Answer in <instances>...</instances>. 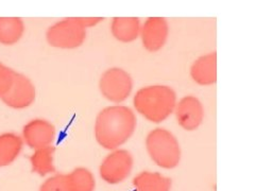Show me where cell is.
Instances as JSON below:
<instances>
[{"label":"cell","instance_id":"1","mask_svg":"<svg viewBox=\"0 0 255 191\" xmlns=\"http://www.w3.org/2000/svg\"><path fill=\"white\" fill-rule=\"evenodd\" d=\"M136 125V116L130 107L108 106L96 118L95 137L102 148L113 151L132 137Z\"/></svg>","mask_w":255,"mask_h":191},{"label":"cell","instance_id":"2","mask_svg":"<svg viewBox=\"0 0 255 191\" xmlns=\"http://www.w3.org/2000/svg\"><path fill=\"white\" fill-rule=\"evenodd\" d=\"M177 102V94L166 85L142 87L135 94L133 99L137 113L153 123L165 121L173 113Z\"/></svg>","mask_w":255,"mask_h":191},{"label":"cell","instance_id":"3","mask_svg":"<svg viewBox=\"0 0 255 191\" xmlns=\"http://www.w3.org/2000/svg\"><path fill=\"white\" fill-rule=\"evenodd\" d=\"M146 148L151 159L163 169H173L180 164V143L168 130L157 127L151 131L146 138Z\"/></svg>","mask_w":255,"mask_h":191},{"label":"cell","instance_id":"4","mask_svg":"<svg viewBox=\"0 0 255 191\" xmlns=\"http://www.w3.org/2000/svg\"><path fill=\"white\" fill-rule=\"evenodd\" d=\"M47 42L61 49H75L86 38V26L83 18H65L55 22L46 32Z\"/></svg>","mask_w":255,"mask_h":191},{"label":"cell","instance_id":"5","mask_svg":"<svg viewBox=\"0 0 255 191\" xmlns=\"http://www.w3.org/2000/svg\"><path fill=\"white\" fill-rule=\"evenodd\" d=\"M99 90L107 100L113 103H122L129 98L132 93L133 80L124 69L111 68L101 76Z\"/></svg>","mask_w":255,"mask_h":191},{"label":"cell","instance_id":"6","mask_svg":"<svg viewBox=\"0 0 255 191\" xmlns=\"http://www.w3.org/2000/svg\"><path fill=\"white\" fill-rule=\"evenodd\" d=\"M133 169V156L127 150L116 149L100 165L101 179L108 184L116 185L126 181Z\"/></svg>","mask_w":255,"mask_h":191},{"label":"cell","instance_id":"7","mask_svg":"<svg viewBox=\"0 0 255 191\" xmlns=\"http://www.w3.org/2000/svg\"><path fill=\"white\" fill-rule=\"evenodd\" d=\"M173 113L178 124L185 131L197 130L204 119L202 103L194 96H186L177 102Z\"/></svg>","mask_w":255,"mask_h":191},{"label":"cell","instance_id":"8","mask_svg":"<svg viewBox=\"0 0 255 191\" xmlns=\"http://www.w3.org/2000/svg\"><path fill=\"white\" fill-rule=\"evenodd\" d=\"M1 100L14 109L27 108L35 101V87L28 77L17 73L11 90Z\"/></svg>","mask_w":255,"mask_h":191},{"label":"cell","instance_id":"9","mask_svg":"<svg viewBox=\"0 0 255 191\" xmlns=\"http://www.w3.org/2000/svg\"><path fill=\"white\" fill-rule=\"evenodd\" d=\"M55 127L45 119H33L22 129V140L26 145L33 149L51 146L55 138Z\"/></svg>","mask_w":255,"mask_h":191},{"label":"cell","instance_id":"10","mask_svg":"<svg viewBox=\"0 0 255 191\" xmlns=\"http://www.w3.org/2000/svg\"><path fill=\"white\" fill-rule=\"evenodd\" d=\"M169 34L168 22L163 17H150L140 28L139 36L145 49L150 52L161 50Z\"/></svg>","mask_w":255,"mask_h":191},{"label":"cell","instance_id":"11","mask_svg":"<svg viewBox=\"0 0 255 191\" xmlns=\"http://www.w3.org/2000/svg\"><path fill=\"white\" fill-rule=\"evenodd\" d=\"M194 81L202 86L213 85L217 81V54L209 53L196 60L190 68Z\"/></svg>","mask_w":255,"mask_h":191},{"label":"cell","instance_id":"12","mask_svg":"<svg viewBox=\"0 0 255 191\" xmlns=\"http://www.w3.org/2000/svg\"><path fill=\"white\" fill-rule=\"evenodd\" d=\"M140 20L137 17H115L112 21L111 32L119 42L131 43L139 37Z\"/></svg>","mask_w":255,"mask_h":191},{"label":"cell","instance_id":"13","mask_svg":"<svg viewBox=\"0 0 255 191\" xmlns=\"http://www.w3.org/2000/svg\"><path fill=\"white\" fill-rule=\"evenodd\" d=\"M135 191H170L171 180L158 172L143 171L133 180Z\"/></svg>","mask_w":255,"mask_h":191},{"label":"cell","instance_id":"14","mask_svg":"<svg viewBox=\"0 0 255 191\" xmlns=\"http://www.w3.org/2000/svg\"><path fill=\"white\" fill-rule=\"evenodd\" d=\"M23 140L15 133L0 134V168L15 162L21 152Z\"/></svg>","mask_w":255,"mask_h":191},{"label":"cell","instance_id":"15","mask_svg":"<svg viewBox=\"0 0 255 191\" xmlns=\"http://www.w3.org/2000/svg\"><path fill=\"white\" fill-rule=\"evenodd\" d=\"M25 32V23L19 17H0V44L12 46L19 42Z\"/></svg>","mask_w":255,"mask_h":191},{"label":"cell","instance_id":"16","mask_svg":"<svg viewBox=\"0 0 255 191\" xmlns=\"http://www.w3.org/2000/svg\"><path fill=\"white\" fill-rule=\"evenodd\" d=\"M55 148L53 146H47L34 150L33 154L30 156V163L32 171L34 173L46 177L48 174L55 172L53 165V155Z\"/></svg>","mask_w":255,"mask_h":191},{"label":"cell","instance_id":"17","mask_svg":"<svg viewBox=\"0 0 255 191\" xmlns=\"http://www.w3.org/2000/svg\"><path fill=\"white\" fill-rule=\"evenodd\" d=\"M71 191H94L96 181L93 173L86 168H77L67 174Z\"/></svg>","mask_w":255,"mask_h":191},{"label":"cell","instance_id":"18","mask_svg":"<svg viewBox=\"0 0 255 191\" xmlns=\"http://www.w3.org/2000/svg\"><path fill=\"white\" fill-rule=\"evenodd\" d=\"M39 191H71L67 174H54L53 177L47 179Z\"/></svg>","mask_w":255,"mask_h":191},{"label":"cell","instance_id":"19","mask_svg":"<svg viewBox=\"0 0 255 191\" xmlns=\"http://www.w3.org/2000/svg\"><path fill=\"white\" fill-rule=\"evenodd\" d=\"M17 75L15 70L5 66L0 62V99L7 94L15 81V77Z\"/></svg>","mask_w":255,"mask_h":191}]
</instances>
